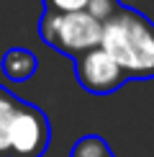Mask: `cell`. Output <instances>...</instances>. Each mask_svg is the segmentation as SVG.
Returning a JSON list of instances; mask_svg holds the SVG:
<instances>
[{"label": "cell", "instance_id": "cell-1", "mask_svg": "<svg viewBox=\"0 0 154 157\" xmlns=\"http://www.w3.org/2000/svg\"><path fill=\"white\" fill-rule=\"evenodd\" d=\"M98 47L121 64L128 80L154 77V23L139 10L121 5L108 21H103Z\"/></svg>", "mask_w": 154, "mask_h": 157}, {"label": "cell", "instance_id": "cell-2", "mask_svg": "<svg viewBox=\"0 0 154 157\" xmlns=\"http://www.w3.org/2000/svg\"><path fill=\"white\" fill-rule=\"evenodd\" d=\"M51 126L41 108L18 101L0 116V157H41L49 149Z\"/></svg>", "mask_w": 154, "mask_h": 157}, {"label": "cell", "instance_id": "cell-3", "mask_svg": "<svg viewBox=\"0 0 154 157\" xmlns=\"http://www.w3.org/2000/svg\"><path fill=\"white\" fill-rule=\"evenodd\" d=\"M103 23L87 10H44L38 21V36L51 49L67 57H80L82 52L100 44Z\"/></svg>", "mask_w": 154, "mask_h": 157}, {"label": "cell", "instance_id": "cell-4", "mask_svg": "<svg viewBox=\"0 0 154 157\" xmlns=\"http://www.w3.org/2000/svg\"><path fill=\"white\" fill-rule=\"evenodd\" d=\"M75 75H77V82L93 95L116 93L128 80L121 64L103 47H93L82 52L80 57H75Z\"/></svg>", "mask_w": 154, "mask_h": 157}, {"label": "cell", "instance_id": "cell-5", "mask_svg": "<svg viewBox=\"0 0 154 157\" xmlns=\"http://www.w3.org/2000/svg\"><path fill=\"white\" fill-rule=\"evenodd\" d=\"M0 67H3V75L8 77L10 82H26L31 75L36 72L38 59H36V54H34L31 49L13 47V49H8V52L3 54Z\"/></svg>", "mask_w": 154, "mask_h": 157}, {"label": "cell", "instance_id": "cell-6", "mask_svg": "<svg viewBox=\"0 0 154 157\" xmlns=\"http://www.w3.org/2000/svg\"><path fill=\"white\" fill-rule=\"evenodd\" d=\"M69 157H116L113 149L108 147V142L98 134H87V136H80L72 147V155Z\"/></svg>", "mask_w": 154, "mask_h": 157}, {"label": "cell", "instance_id": "cell-7", "mask_svg": "<svg viewBox=\"0 0 154 157\" xmlns=\"http://www.w3.org/2000/svg\"><path fill=\"white\" fill-rule=\"evenodd\" d=\"M118 8H121L118 0H90L85 10H87L93 18H98V21L103 23V21H108V18H111Z\"/></svg>", "mask_w": 154, "mask_h": 157}, {"label": "cell", "instance_id": "cell-8", "mask_svg": "<svg viewBox=\"0 0 154 157\" xmlns=\"http://www.w3.org/2000/svg\"><path fill=\"white\" fill-rule=\"evenodd\" d=\"M90 0H44V10H85Z\"/></svg>", "mask_w": 154, "mask_h": 157}, {"label": "cell", "instance_id": "cell-9", "mask_svg": "<svg viewBox=\"0 0 154 157\" xmlns=\"http://www.w3.org/2000/svg\"><path fill=\"white\" fill-rule=\"evenodd\" d=\"M16 103H18V98L13 95L10 90H5L3 85H0V116H5L13 106H16Z\"/></svg>", "mask_w": 154, "mask_h": 157}]
</instances>
